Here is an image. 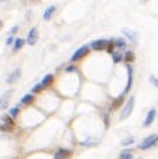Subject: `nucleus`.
<instances>
[{
  "label": "nucleus",
  "instance_id": "obj_9",
  "mask_svg": "<svg viewBox=\"0 0 158 159\" xmlns=\"http://www.w3.org/2000/svg\"><path fill=\"white\" fill-rule=\"evenodd\" d=\"M70 155H71V152H70V150L61 148V149H58V150L55 153L53 159H67Z\"/></svg>",
  "mask_w": 158,
  "mask_h": 159
},
{
  "label": "nucleus",
  "instance_id": "obj_12",
  "mask_svg": "<svg viewBox=\"0 0 158 159\" xmlns=\"http://www.w3.org/2000/svg\"><path fill=\"white\" fill-rule=\"evenodd\" d=\"M123 34H124L131 41H133V42L137 41V32H136V31H131V30L124 29V30H123Z\"/></svg>",
  "mask_w": 158,
  "mask_h": 159
},
{
  "label": "nucleus",
  "instance_id": "obj_22",
  "mask_svg": "<svg viewBox=\"0 0 158 159\" xmlns=\"http://www.w3.org/2000/svg\"><path fill=\"white\" fill-rule=\"evenodd\" d=\"M17 114H19V108H17V107H14V108L10 109V116H11L12 118H16Z\"/></svg>",
  "mask_w": 158,
  "mask_h": 159
},
{
  "label": "nucleus",
  "instance_id": "obj_29",
  "mask_svg": "<svg viewBox=\"0 0 158 159\" xmlns=\"http://www.w3.org/2000/svg\"><path fill=\"white\" fill-rule=\"evenodd\" d=\"M17 31V26H14L12 29H11V31H10V34H14V32H16Z\"/></svg>",
  "mask_w": 158,
  "mask_h": 159
},
{
  "label": "nucleus",
  "instance_id": "obj_10",
  "mask_svg": "<svg viewBox=\"0 0 158 159\" xmlns=\"http://www.w3.org/2000/svg\"><path fill=\"white\" fill-rule=\"evenodd\" d=\"M127 70H128V81H127V86H126V89H124L123 94H126V93L131 89V86H132V82H133V72H132V67H131V66H127Z\"/></svg>",
  "mask_w": 158,
  "mask_h": 159
},
{
  "label": "nucleus",
  "instance_id": "obj_2",
  "mask_svg": "<svg viewBox=\"0 0 158 159\" xmlns=\"http://www.w3.org/2000/svg\"><path fill=\"white\" fill-rule=\"evenodd\" d=\"M133 107H134V97H131L129 99H128V102L126 103V106L122 108V112H121V114H119V119H126V118H128L129 116H131V113H132V111H133Z\"/></svg>",
  "mask_w": 158,
  "mask_h": 159
},
{
  "label": "nucleus",
  "instance_id": "obj_23",
  "mask_svg": "<svg viewBox=\"0 0 158 159\" xmlns=\"http://www.w3.org/2000/svg\"><path fill=\"white\" fill-rule=\"evenodd\" d=\"M149 81H151V83H152L154 87H157V88H158V77H156V76H151Z\"/></svg>",
  "mask_w": 158,
  "mask_h": 159
},
{
  "label": "nucleus",
  "instance_id": "obj_3",
  "mask_svg": "<svg viewBox=\"0 0 158 159\" xmlns=\"http://www.w3.org/2000/svg\"><path fill=\"white\" fill-rule=\"evenodd\" d=\"M87 52H88V46H81L80 48H77L76 51H75V53L72 55V57H71V61H78V60H81L85 55H87Z\"/></svg>",
  "mask_w": 158,
  "mask_h": 159
},
{
  "label": "nucleus",
  "instance_id": "obj_27",
  "mask_svg": "<svg viewBox=\"0 0 158 159\" xmlns=\"http://www.w3.org/2000/svg\"><path fill=\"white\" fill-rule=\"evenodd\" d=\"M75 70H76L75 66H68V67H66V72H73Z\"/></svg>",
  "mask_w": 158,
  "mask_h": 159
},
{
  "label": "nucleus",
  "instance_id": "obj_26",
  "mask_svg": "<svg viewBox=\"0 0 158 159\" xmlns=\"http://www.w3.org/2000/svg\"><path fill=\"white\" fill-rule=\"evenodd\" d=\"M113 47H114V42H108V45H107V51H108L109 53H112V52H113Z\"/></svg>",
  "mask_w": 158,
  "mask_h": 159
},
{
  "label": "nucleus",
  "instance_id": "obj_30",
  "mask_svg": "<svg viewBox=\"0 0 158 159\" xmlns=\"http://www.w3.org/2000/svg\"><path fill=\"white\" fill-rule=\"evenodd\" d=\"M1 26H2V22H1V20H0V29H1Z\"/></svg>",
  "mask_w": 158,
  "mask_h": 159
},
{
  "label": "nucleus",
  "instance_id": "obj_13",
  "mask_svg": "<svg viewBox=\"0 0 158 159\" xmlns=\"http://www.w3.org/2000/svg\"><path fill=\"white\" fill-rule=\"evenodd\" d=\"M52 81H53V76H52L51 73H49V75H46V76L42 78L41 84H42L44 87H47V86H50V84L52 83Z\"/></svg>",
  "mask_w": 158,
  "mask_h": 159
},
{
  "label": "nucleus",
  "instance_id": "obj_16",
  "mask_svg": "<svg viewBox=\"0 0 158 159\" xmlns=\"http://www.w3.org/2000/svg\"><path fill=\"white\" fill-rule=\"evenodd\" d=\"M32 101H34V96H32V94H25V96L21 98V103H22V104H30Z\"/></svg>",
  "mask_w": 158,
  "mask_h": 159
},
{
  "label": "nucleus",
  "instance_id": "obj_28",
  "mask_svg": "<svg viewBox=\"0 0 158 159\" xmlns=\"http://www.w3.org/2000/svg\"><path fill=\"white\" fill-rule=\"evenodd\" d=\"M12 40H14V39H12V37H11V36H10V37H9V39H7V40H6V45H10V43H11V42H12Z\"/></svg>",
  "mask_w": 158,
  "mask_h": 159
},
{
  "label": "nucleus",
  "instance_id": "obj_31",
  "mask_svg": "<svg viewBox=\"0 0 158 159\" xmlns=\"http://www.w3.org/2000/svg\"><path fill=\"white\" fill-rule=\"evenodd\" d=\"M138 159H142V158H138Z\"/></svg>",
  "mask_w": 158,
  "mask_h": 159
},
{
  "label": "nucleus",
  "instance_id": "obj_7",
  "mask_svg": "<svg viewBox=\"0 0 158 159\" xmlns=\"http://www.w3.org/2000/svg\"><path fill=\"white\" fill-rule=\"evenodd\" d=\"M156 114H157V111H156V108H151V109L148 111L147 116H146V119H144L143 124H144L146 127L151 125V124L153 123V120L156 119Z\"/></svg>",
  "mask_w": 158,
  "mask_h": 159
},
{
  "label": "nucleus",
  "instance_id": "obj_20",
  "mask_svg": "<svg viewBox=\"0 0 158 159\" xmlns=\"http://www.w3.org/2000/svg\"><path fill=\"white\" fill-rule=\"evenodd\" d=\"M114 45L122 48V47H126V41H124L123 39H116V41H114Z\"/></svg>",
  "mask_w": 158,
  "mask_h": 159
},
{
  "label": "nucleus",
  "instance_id": "obj_17",
  "mask_svg": "<svg viewBox=\"0 0 158 159\" xmlns=\"http://www.w3.org/2000/svg\"><path fill=\"white\" fill-rule=\"evenodd\" d=\"M123 60L127 61V62L133 61V60H134V53H133L132 51H127V52L124 53V56H123Z\"/></svg>",
  "mask_w": 158,
  "mask_h": 159
},
{
  "label": "nucleus",
  "instance_id": "obj_4",
  "mask_svg": "<svg viewBox=\"0 0 158 159\" xmlns=\"http://www.w3.org/2000/svg\"><path fill=\"white\" fill-rule=\"evenodd\" d=\"M37 39H39V32H37V29L36 27H32L30 31H29V34H27V39H26V42L29 43V45H35L36 42H37Z\"/></svg>",
  "mask_w": 158,
  "mask_h": 159
},
{
  "label": "nucleus",
  "instance_id": "obj_21",
  "mask_svg": "<svg viewBox=\"0 0 158 159\" xmlns=\"http://www.w3.org/2000/svg\"><path fill=\"white\" fill-rule=\"evenodd\" d=\"M42 88H44V86H42L41 83H37V84H35V86L31 88V91H32L34 93H37V92H40Z\"/></svg>",
  "mask_w": 158,
  "mask_h": 159
},
{
  "label": "nucleus",
  "instance_id": "obj_11",
  "mask_svg": "<svg viewBox=\"0 0 158 159\" xmlns=\"http://www.w3.org/2000/svg\"><path fill=\"white\" fill-rule=\"evenodd\" d=\"M55 10H56V6H55V5H50V6L44 11V14H42L44 20H50L51 16H52V14L55 12Z\"/></svg>",
  "mask_w": 158,
  "mask_h": 159
},
{
  "label": "nucleus",
  "instance_id": "obj_19",
  "mask_svg": "<svg viewBox=\"0 0 158 159\" xmlns=\"http://www.w3.org/2000/svg\"><path fill=\"white\" fill-rule=\"evenodd\" d=\"M122 99H123V94H121L116 101H113V103H112V108H117V107H119V104L122 103Z\"/></svg>",
  "mask_w": 158,
  "mask_h": 159
},
{
  "label": "nucleus",
  "instance_id": "obj_24",
  "mask_svg": "<svg viewBox=\"0 0 158 159\" xmlns=\"http://www.w3.org/2000/svg\"><path fill=\"white\" fill-rule=\"evenodd\" d=\"M132 143H134V139L133 138H127V139H124V140H122V145H128V144H132Z\"/></svg>",
  "mask_w": 158,
  "mask_h": 159
},
{
  "label": "nucleus",
  "instance_id": "obj_18",
  "mask_svg": "<svg viewBox=\"0 0 158 159\" xmlns=\"http://www.w3.org/2000/svg\"><path fill=\"white\" fill-rule=\"evenodd\" d=\"M2 122H4V124H6V125H9V127H14V120L9 117V116H4L2 117Z\"/></svg>",
  "mask_w": 158,
  "mask_h": 159
},
{
  "label": "nucleus",
  "instance_id": "obj_8",
  "mask_svg": "<svg viewBox=\"0 0 158 159\" xmlns=\"http://www.w3.org/2000/svg\"><path fill=\"white\" fill-rule=\"evenodd\" d=\"M20 76H21V70H20V68H16V70H14V71L9 75L6 82H7V83H14V82H16V81L20 78Z\"/></svg>",
  "mask_w": 158,
  "mask_h": 159
},
{
  "label": "nucleus",
  "instance_id": "obj_1",
  "mask_svg": "<svg viewBox=\"0 0 158 159\" xmlns=\"http://www.w3.org/2000/svg\"><path fill=\"white\" fill-rule=\"evenodd\" d=\"M157 143H158V135L152 134V135L144 138V139L138 144V149H141V150H146V149H148V148H152V147L156 145Z\"/></svg>",
  "mask_w": 158,
  "mask_h": 159
},
{
  "label": "nucleus",
  "instance_id": "obj_5",
  "mask_svg": "<svg viewBox=\"0 0 158 159\" xmlns=\"http://www.w3.org/2000/svg\"><path fill=\"white\" fill-rule=\"evenodd\" d=\"M11 94H12V91H11V89H9V91L4 92V93L0 96V109H5V108L7 107Z\"/></svg>",
  "mask_w": 158,
  "mask_h": 159
},
{
  "label": "nucleus",
  "instance_id": "obj_14",
  "mask_svg": "<svg viewBox=\"0 0 158 159\" xmlns=\"http://www.w3.org/2000/svg\"><path fill=\"white\" fill-rule=\"evenodd\" d=\"M24 43H25V40L24 39H15V41H14V50H20L22 46H24Z\"/></svg>",
  "mask_w": 158,
  "mask_h": 159
},
{
  "label": "nucleus",
  "instance_id": "obj_25",
  "mask_svg": "<svg viewBox=\"0 0 158 159\" xmlns=\"http://www.w3.org/2000/svg\"><path fill=\"white\" fill-rule=\"evenodd\" d=\"M121 60H122V55H121V53H114V55H113V62H114V63L119 62Z\"/></svg>",
  "mask_w": 158,
  "mask_h": 159
},
{
  "label": "nucleus",
  "instance_id": "obj_6",
  "mask_svg": "<svg viewBox=\"0 0 158 159\" xmlns=\"http://www.w3.org/2000/svg\"><path fill=\"white\" fill-rule=\"evenodd\" d=\"M107 45H108V41L102 39V40H96V41H93V42L91 43V47H92V50H95V51H102V50L107 48Z\"/></svg>",
  "mask_w": 158,
  "mask_h": 159
},
{
  "label": "nucleus",
  "instance_id": "obj_15",
  "mask_svg": "<svg viewBox=\"0 0 158 159\" xmlns=\"http://www.w3.org/2000/svg\"><path fill=\"white\" fill-rule=\"evenodd\" d=\"M132 158H133L132 152H131L129 149H126V150H123V152L121 153V155H119L118 159H132Z\"/></svg>",
  "mask_w": 158,
  "mask_h": 159
}]
</instances>
